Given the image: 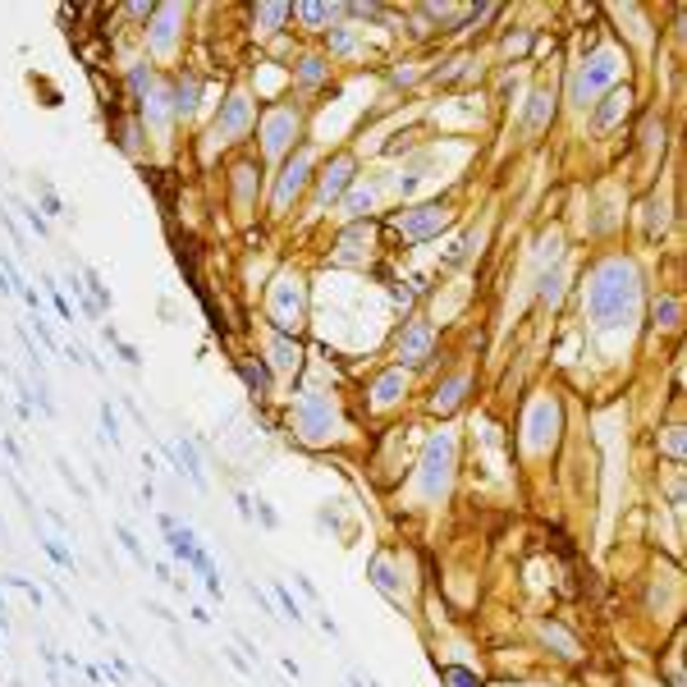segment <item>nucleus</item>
<instances>
[{
  "label": "nucleus",
  "instance_id": "obj_27",
  "mask_svg": "<svg viewBox=\"0 0 687 687\" xmlns=\"http://www.w3.org/2000/svg\"><path fill=\"white\" fill-rule=\"evenodd\" d=\"M395 390H399V376H385V381L376 385V399H381V404H390V399H395Z\"/></svg>",
  "mask_w": 687,
  "mask_h": 687
},
{
  "label": "nucleus",
  "instance_id": "obj_24",
  "mask_svg": "<svg viewBox=\"0 0 687 687\" xmlns=\"http://www.w3.org/2000/svg\"><path fill=\"white\" fill-rule=\"evenodd\" d=\"M101 426H106V435H110V445H114V440H119V421H114L110 404H101Z\"/></svg>",
  "mask_w": 687,
  "mask_h": 687
},
{
  "label": "nucleus",
  "instance_id": "obj_14",
  "mask_svg": "<svg viewBox=\"0 0 687 687\" xmlns=\"http://www.w3.org/2000/svg\"><path fill=\"white\" fill-rule=\"evenodd\" d=\"M289 128H293L289 114H275V119L266 124V147H270V152H280L284 142H289Z\"/></svg>",
  "mask_w": 687,
  "mask_h": 687
},
{
  "label": "nucleus",
  "instance_id": "obj_17",
  "mask_svg": "<svg viewBox=\"0 0 687 687\" xmlns=\"http://www.w3.org/2000/svg\"><path fill=\"white\" fill-rule=\"evenodd\" d=\"M367 206H371V188H357V192H348V202H344V211H348V216H362Z\"/></svg>",
  "mask_w": 687,
  "mask_h": 687
},
{
  "label": "nucleus",
  "instance_id": "obj_20",
  "mask_svg": "<svg viewBox=\"0 0 687 687\" xmlns=\"http://www.w3.org/2000/svg\"><path fill=\"white\" fill-rule=\"evenodd\" d=\"M674 317H678V303H674V298L655 303V321H660V326H674Z\"/></svg>",
  "mask_w": 687,
  "mask_h": 687
},
{
  "label": "nucleus",
  "instance_id": "obj_15",
  "mask_svg": "<svg viewBox=\"0 0 687 687\" xmlns=\"http://www.w3.org/2000/svg\"><path fill=\"white\" fill-rule=\"evenodd\" d=\"M546 119H550V97H546V92H536V97H532V106H527V128L536 133V128L546 124Z\"/></svg>",
  "mask_w": 687,
  "mask_h": 687
},
{
  "label": "nucleus",
  "instance_id": "obj_3",
  "mask_svg": "<svg viewBox=\"0 0 687 687\" xmlns=\"http://www.w3.org/2000/svg\"><path fill=\"white\" fill-rule=\"evenodd\" d=\"M449 225V206H417V211H404L399 216V229H404L408 239H431V234H440V229Z\"/></svg>",
  "mask_w": 687,
  "mask_h": 687
},
{
  "label": "nucleus",
  "instance_id": "obj_13",
  "mask_svg": "<svg viewBox=\"0 0 687 687\" xmlns=\"http://www.w3.org/2000/svg\"><path fill=\"white\" fill-rule=\"evenodd\" d=\"M197 88H202V83H197V78H179V88H175V110L179 114H188L192 106H197Z\"/></svg>",
  "mask_w": 687,
  "mask_h": 687
},
{
  "label": "nucleus",
  "instance_id": "obj_26",
  "mask_svg": "<svg viewBox=\"0 0 687 687\" xmlns=\"http://www.w3.org/2000/svg\"><path fill=\"white\" fill-rule=\"evenodd\" d=\"M275 353H280V362H284V367H298V348H293L289 339H280V344H275Z\"/></svg>",
  "mask_w": 687,
  "mask_h": 687
},
{
  "label": "nucleus",
  "instance_id": "obj_6",
  "mask_svg": "<svg viewBox=\"0 0 687 687\" xmlns=\"http://www.w3.org/2000/svg\"><path fill=\"white\" fill-rule=\"evenodd\" d=\"M426 353H431V326H412V330L399 339V357H404V362H421Z\"/></svg>",
  "mask_w": 687,
  "mask_h": 687
},
{
  "label": "nucleus",
  "instance_id": "obj_9",
  "mask_svg": "<svg viewBox=\"0 0 687 687\" xmlns=\"http://www.w3.org/2000/svg\"><path fill=\"white\" fill-rule=\"evenodd\" d=\"M243 124H248V101H243V97H229L225 110L216 114V133H225V138H229V133H239Z\"/></svg>",
  "mask_w": 687,
  "mask_h": 687
},
{
  "label": "nucleus",
  "instance_id": "obj_23",
  "mask_svg": "<svg viewBox=\"0 0 687 687\" xmlns=\"http://www.w3.org/2000/svg\"><path fill=\"white\" fill-rule=\"evenodd\" d=\"M14 206H19V211H23V220H28V225H32V229H37L41 239H46V220H41V216H37V211H32V206H28V202H14Z\"/></svg>",
  "mask_w": 687,
  "mask_h": 687
},
{
  "label": "nucleus",
  "instance_id": "obj_12",
  "mask_svg": "<svg viewBox=\"0 0 687 687\" xmlns=\"http://www.w3.org/2000/svg\"><path fill=\"white\" fill-rule=\"evenodd\" d=\"M239 376L248 381L252 395H266V390H270V371L261 367V362H239Z\"/></svg>",
  "mask_w": 687,
  "mask_h": 687
},
{
  "label": "nucleus",
  "instance_id": "obj_28",
  "mask_svg": "<svg viewBox=\"0 0 687 687\" xmlns=\"http://www.w3.org/2000/svg\"><path fill=\"white\" fill-rule=\"evenodd\" d=\"M541 298H550V303L559 298V275H546V280H541Z\"/></svg>",
  "mask_w": 687,
  "mask_h": 687
},
{
  "label": "nucleus",
  "instance_id": "obj_29",
  "mask_svg": "<svg viewBox=\"0 0 687 687\" xmlns=\"http://www.w3.org/2000/svg\"><path fill=\"white\" fill-rule=\"evenodd\" d=\"M330 46H335V51H353V37H348V32H335Z\"/></svg>",
  "mask_w": 687,
  "mask_h": 687
},
{
  "label": "nucleus",
  "instance_id": "obj_21",
  "mask_svg": "<svg viewBox=\"0 0 687 687\" xmlns=\"http://www.w3.org/2000/svg\"><path fill=\"white\" fill-rule=\"evenodd\" d=\"M326 78V60H303V83H321Z\"/></svg>",
  "mask_w": 687,
  "mask_h": 687
},
{
  "label": "nucleus",
  "instance_id": "obj_22",
  "mask_svg": "<svg viewBox=\"0 0 687 687\" xmlns=\"http://www.w3.org/2000/svg\"><path fill=\"white\" fill-rule=\"evenodd\" d=\"M298 14H303L307 23H326V19H330V10H326V5H298Z\"/></svg>",
  "mask_w": 687,
  "mask_h": 687
},
{
  "label": "nucleus",
  "instance_id": "obj_8",
  "mask_svg": "<svg viewBox=\"0 0 687 687\" xmlns=\"http://www.w3.org/2000/svg\"><path fill=\"white\" fill-rule=\"evenodd\" d=\"M426 468H431V472H426V490L435 495V490L445 486V468H449V440H435V445H431V454H426Z\"/></svg>",
  "mask_w": 687,
  "mask_h": 687
},
{
  "label": "nucleus",
  "instance_id": "obj_18",
  "mask_svg": "<svg viewBox=\"0 0 687 687\" xmlns=\"http://www.w3.org/2000/svg\"><path fill=\"white\" fill-rule=\"evenodd\" d=\"M445 683L449 687H481V683H477V674H468V669H445Z\"/></svg>",
  "mask_w": 687,
  "mask_h": 687
},
{
  "label": "nucleus",
  "instance_id": "obj_11",
  "mask_svg": "<svg viewBox=\"0 0 687 687\" xmlns=\"http://www.w3.org/2000/svg\"><path fill=\"white\" fill-rule=\"evenodd\" d=\"M463 390H468V376H449L440 390H435V412H449V408H458V399H463Z\"/></svg>",
  "mask_w": 687,
  "mask_h": 687
},
{
  "label": "nucleus",
  "instance_id": "obj_5",
  "mask_svg": "<svg viewBox=\"0 0 687 687\" xmlns=\"http://www.w3.org/2000/svg\"><path fill=\"white\" fill-rule=\"evenodd\" d=\"M348 175H353V161H348V156H339V161H335V166L321 175V202H335V197L344 192V183H348Z\"/></svg>",
  "mask_w": 687,
  "mask_h": 687
},
{
  "label": "nucleus",
  "instance_id": "obj_4",
  "mask_svg": "<svg viewBox=\"0 0 687 687\" xmlns=\"http://www.w3.org/2000/svg\"><path fill=\"white\" fill-rule=\"evenodd\" d=\"M307 166H312V156H307V152H298V156H293V161H289V170H284V179H280V188H275V202H289V197H293V192H298V188H303V179H307Z\"/></svg>",
  "mask_w": 687,
  "mask_h": 687
},
{
  "label": "nucleus",
  "instance_id": "obj_7",
  "mask_svg": "<svg viewBox=\"0 0 687 687\" xmlns=\"http://www.w3.org/2000/svg\"><path fill=\"white\" fill-rule=\"evenodd\" d=\"M303 426H307L312 440H326V435H330V408L321 404V399H307L303 404Z\"/></svg>",
  "mask_w": 687,
  "mask_h": 687
},
{
  "label": "nucleus",
  "instance_id": "obj_25",
  "mask_svg": "<svg viewBox=\"0 0 687 687\" xmlns=\"http://www.w3.org/2000/svg\"><path fill=\"white\" fill-rule=\"evenodd\" d=\"M284 14H289L284 5H261V10H257V19H261V23H280Z\"/></svg>",
  "mask_w": 687,
  "mask_h": 687
},
{
  "label": "nucleus",
  "instance_id": "obj_19",
  "mask_svg": "<svg viewBox=\"0 0 687 687\" xmlns=\"http://www.w3.org/2000/svg\"><path fill=\"white\" fill-rule=\"evenodd\" d=\"M119 541H124V550H128V555H133V559H138V564H142V568H147V555H142V546H138V536L128 532V527H119Z\"/></svg>",
  "mask_w": 687,
  "mask_h": 687
},
{
  "label": "nucleus",
  "instance_id": "obj_1",
  "mask_svg": "<svg viewBox=\"0 0 687 687\" xmlns=\"http://www.w3.org/2000/svg\"><path fill=\"white\" fill-rule=\"evenodd\" d=\"M637 293L641 284H637L633 261H605L586 284V312L596 326H624L637 312Z\"/></svg>",
  "mask_w": 687,
  "mask_h": 687
},
{
  "label": "nucleus",
  "instance_id": "obj_10",
  "mask_svg": "<svg viewBox=\"0 0 687 687\" xmlns=\"http://www.w3.org/2000/svg\"><path fill=\"white\" fill-rule=\"evenodd\" d=\"M628 101H633L628 92H610V97H605V106L596 110V128H610V124H619V119L628 114Z\"/></svg>",
  "mask_w": 687,
  "mask_h": 687
},
{
  "label": "nucleus",
  "instance_id": "obj_2",
  "mask_svg": "<svg viewBox=\"0 0 687 687\" xmlns=\"http://www.w3.org/2000/svg\"><path fill=\"white\" fill-rule=\"evenodd\" d=\"M614 74H619V60H614L610 51H600L596 60L582 69V74L572 78V101H582V106H586L600 88H605V83H614Z\"/></svg>",
  "mask_w": 687,
  "mask_h": 687
},
{
  "label": "nucleus",
  "instance_id": "obj_16",
  "mask_svg": "<svg viewBox=\"0 0 687 687\" xmlns=\"http://www.w3.org/2000/svg\"><path fill=\"white\" fill-rule=\"evenodd\" d=\"M371 582L381 586L385 596H399V591H395V577H390V564H385V559H371Z\"/></svg>",
  "mask_w": 687,
  "mask_h": 687
}]
</instances>
